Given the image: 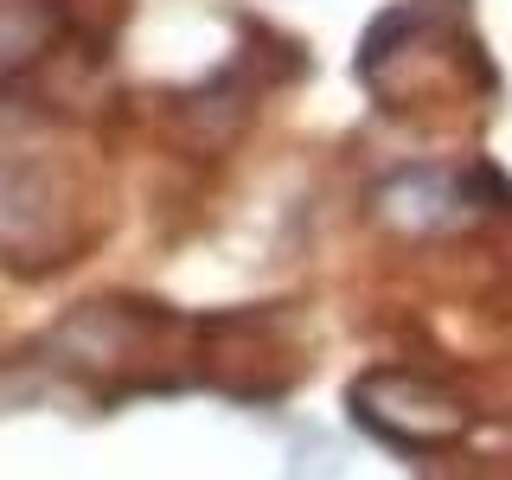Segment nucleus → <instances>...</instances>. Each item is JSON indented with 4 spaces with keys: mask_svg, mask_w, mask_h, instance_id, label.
<instances>
[{
    "mask_svg": "<svg viewBox=\"0 0 512 480\" xmlns=\"http://www.w3.org/2000/svg\"><path fill=\"white\" fill-rule=\"evenodd\" d=\"M84 237V186L52 141H32L26 122L0 128V256L26 269L64 263Z\"/></svg>",
    "mask_w": 512,
    "mask_h": 480,
    "instance_id": "1",
    "label": "nucleus"
},
{
    "mask_svg": "<svg viewBox=\"0 0 512 480\" xmlns=\"http://www.w3.org/2000/svg\"><path fill=\"white\" fill-rule=\"evenodd\" d=\"M352 404L372 429H384L391 442L404 448H442L468 429V410H461L455 391H442L436 378H416V372H372L359 378Z\"/></svg>",
    "mask_w": 512,
    "mask_h": 480,
    "instance_id": "2",
    "label": "nucleus"
}]
</instances>
